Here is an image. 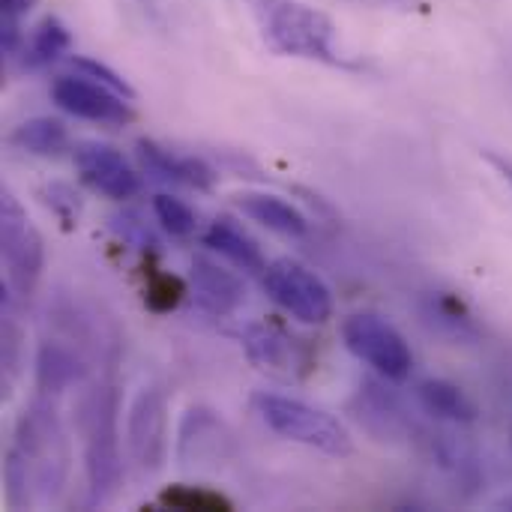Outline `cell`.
Returning a JSON list of instances; mask_svg holds the SVG:
<instances>
[{"label": "cell", "instance_id": "484cf974", "mask_svg": "<svg viewBox=\"0 0 512 512\" xmlns=\"http://www.w3.org/2000/svg\"><path fill=\"white\" fill-rule=\"evenodd\" d=\"M42 201H45L48 210L63 222L66 231H72V228L78 225V216H81V195H78L69 183H60V180L48 183V186L42 189Z\"/></svg>", "mask_w": 512, "mask_h": 512}, {"label": "cell", "instance_id": "7c38bea8", "mask_svg": "<svg viewBox=\"0 0 512 512\" xmlns=\"http://www.w3.org/2000/svg\"><path fill=\"white\" fill-rule=\"evenodd\" d=\"M72 162L81 174V180L102 198L111 201H126L141 192V177L135 168L123 159L120 150L99 144V141H84L75 147Z\"/></svg>", "mask_w": 512, "mask_h": 512}, {"label": "cell", "instance_id": "3957f363", "mask_svg": "<svg viewBox=\"0 0 512 512\" xmlns=\"http://www.w3.org/2000/svg\"><path fill=\"white\" fill-rule=\"evenodd\" d=\"M261 39L267 48L285 57L318 60L327 66H348L342 54H336V27L333 21L303 0H246Z\"/></svg>", "mask_w": 512, "mask_h": 512}, {"label": "cell", "instance_id": "2e32d148", "mask_svg": "<svg viewBox=\"0 0 512 512\" xmlns=\"http://www.w3.org/2000/svg\"><path fill=\"white\" fill-rule=\"evenodd\" d=\"M189 270H192L189 273L192 294L201 309H207L213 315H231L246 300V288H243L240 276L225 270L222 264L204 258V255H195Z\"/></svg>", "mask_w": 512, "mask_h": 512}, {"label": "cell", "instance_id": "d6a6232c", "mask_svg": "<svg viewBox=\"0 0 512 512\" xmlns=\"http://www.w3.org/2000/svg\"><path fill=\"white\" fill-rule=\"evenodd\" d=\"M498 507H501V510H512V498H504V501H501Z\"/></svg>", "mask_w": 512, "mask_h": 512}, {"label": "cell", "instance_id": "836d02e7", "mask_svg": "<svg viewBox=\"0 0 512 512\" xmlns=\"http://www.w3.org/2000/svg\"><path fill=\"white\" fill-rule=\"evenodd\" d=\"M510 444H512V432H510Z\"/></svg>", "mask_w": 512, "mask_h": 512}, {"label": "cell", "instance_id": "cb8c5ba5", "mask_svg": "<svg viewBox=\"0 0 512 512\" xmlns=\"http://www.w3.org/2000/svg\"><path fill=\"white\" fill-rule=\"evenodd\" d=\"M186 297V282L174 273H165V270H153L147 276V285H144V303L150 312L156 315H165V312H174Z\"/></svg>", "mask_w": 512, "mask_h": 512}, {"label": "cell", "instance_id": "52a82bcc", "mask_svg": "<svg viewBox=\"0 0 512 512\" xmlns=\"http://www.w3.org/2000/svg\"><path fill=\"white\" fill-rule=\"evenodd\" d=\"M267 294L297 321L303 324H324L333 315V294L309 267L291 258H279L264 270Z\"/></svg>", "mask_w": 512, "mask_h": 512}, {"label": "cell", "instance_id": "e0dca14e", "mask_svg": "<svg viewBox=\"0 0 512 512\" xmlns=\"http://www.w3.org/2000/svg\"><path fill=\"white\" fill-rule=\"evenodd\" d=\"M237 207L243 216H249L252 222L264 225L267 231H276L282 237H303L309 231L306 216L288 204L279 195H267V192H243L237 195Z\"/></svg>", "mask_w": 512, "mask_h": 512}, {"label": "cell", "instance_id": "5b68a950", "mask_svg": "<svg viewBox=\"0 0 512 512\" xmlns=\"http://www.w3.org/2000/svg\"><path fill=\"white\" fill-rule=\"evenodd\" d=\"M0 252L6 267V288L15 300H30L45 267V249L42 234L12 192H3L0 201Z\"/></svg>", "mask_w": 512, "mask_h": 512}, {"label": "cell", "instance_id": "603a6c76", "mask_svg": "<svg viewBox=\"0 0 512 512\" xmlns=\"http://www.w3.org/2000/svg\"><path fill=\"white\" fill-rule=\"evenodd\" d=\"M156 504L165 510L180 512H222L234 507L225 495H219L213 489H201V486H171L159 495Z\"/></svg>", "mask_w": 512, "mask_h": 512}, {"label": "cell", "instance_id": "4dcf8cb0", "mask_svg": "<svg viewBox=\"0 0 512 512\" xmlns=\"http://www.w3.org/2000/svg\"><path fill=\"white\" fill-rule=\"evenodd\" d=\"M483 156H486V162H489V165H492V168H495V171H498V174H501V177H504V180H507V183L512 186V162L510 159H507V156H498V153H492V150H486Z\"/></svg>", "mask_w": 512, "mask_h": 512}, {"label": "cell", "instance_id": "1f68e13d", "mask_svg": "<svg viewBox=\"0 0 512 512\" xmlns=\"http://www.w3.org/2000/svg\"><path fill=\"white\" fill-rule=\"evenodd\" d=\"M135 3H138V9L144 15H150L153 21H159V0H135Z\"/></svg>", "mask_w": 512, "mask_h": 512}, {"label": "cell", "instance_id": "ba28073f", "mask_svg": "<svg viewBox=\"0 0 512 512\" xmlns=\"http://www.w3.org/2000/svg\"><path fill=\"white\" fill-rule=\"evenodd\" d=\"M126 447L141 474H159L168 459V396L162 387H144L129 405Z\"/></svg>", "mask_w": 512, "mask_h": 512}, {"label": "cell", "instance_id": "f546056e", "mask_svg": "<svg viewBox=\"0 0 512 512\" xmlns=\"http://www.w3.org/2000/svg\"><path fill=\"white\" fill-rule=\"evenodd\" d=\"M39 0H0V9H3V18L9 21H21V15H27Z\"/></svg>", "mask_w": 512, "mask_h": 512}, {"label": "cell", "instance_id": "ffe728a7", "mask_svg": "<svg viewBox=\"0 0 512 512\" xmlns=\"http://www.w3.org/2000/svg\"><path fill=\"white\" fill-rule=\"evenodd\" d=\"M9 141L30 156H60L69 147V132L54 117H30L12 129Z\"/></svg>", "mask_w": 512, "mask_h": 512}, {"label": "cell", "instance_id": "9c48e42d", "mask_svg": "<svg viewBox=\"0 0 512 512\" xmlns=\"http://www.w3.org/2000/svg\"><path fill=\"white\" fill-rule=\"evenodd\" d=\"M51 99L57 108H63L72 117L90 120V123H105V126H126L135 120L132 111V99H126L123 93L84 78V75H60L51 84Z\"/></svg>", "mask_w": 512, "mask_h": 512}, {"label": "cell", "instance_id": "83f0119b", "mask_svg": "<svg viewBox=\"0 0 512 512\" xmlns=\"http://www.w3.org/2000/svg\"><path fill=\"white\" fill-rule=\"evenodd\" d=\"M111 231H114L123 243H129V246H135V249H156V237H153V231L147 228V222H141L138 213H120V216H114V219H111Z\"/></svg>", "mask_w": 512, "mask_h": 512}, {"label": "cell", "instance_id": "8fae6325", "mask_svg": "<svg viewBox=\"0 0 512 512\" xmlns=\"http://www.w3.org/2000/svg\"><path fill=\"white\" fill-rule=\"evenodd\" d=\"M234 453V435L210 408H189L177 432V462L189 471L219 468Z\"/></svg>", "mask_w": 512, "mask_h": 512}, {"label": "cell", "instance_id": "9a60e30c", "mask_svg": "<svg viewBox=\"0 0 512 512\" xmlns=\"http://www.w3.org/2000/svg\"><path fill=\"white\" fill-rule=\"evenodd\" d=\"M138 159L153 177L195 189V192H210L216 183V171L204 159L189 156V153H174L171 147H162L150 138L138 141Z\"/></svg>", "mask_w": 512, "mask_h": 512}, {"label": "cell", "instance_id": "ac0fdd59", "mask_svg": "<svg viewBox=\"0 0 512 512\" xmlns=\"http://www.w3.org/2000/svg\"><path fill=\"white\" fill-rule=\"evenodd\" d=\"M204 243H207L213 252H219L222 258H228L234 267L246 270V273H264V270H267V261H264L261 246H258L237 222H231L228 216H219V219L207 228Z\"/></svg>", "mask_w": 512, "mask_h": 512}, {"label": "cell", "instance_id": "d6986e66", "mask_svg": "<svg viewBox=\"0 0 512 512\" xmlns=\"http://www.w3.org/2000/svg\"><path fill=\"white\" fill-rule=\"evenodd\" d=\"M417 399L426 408V414H432L438 420H450V423H459V426H468V423L477 420V405L453 381L429 378V381H423L417 387Z\"/></svg>", "mask_w": 512, "mask_h": 512}, {"label": "cell", "instance_id": "4316f807", "mask_svg": "<svg viewBox=\"0 0 512 512\" xmlns=\"http://www.w3.org/2000/svg\"><path fill=\"white\" fill-rule=\"evenodd\" d=\"M69 66L78 72V75H84V78H93V81H99V84H105V87H111V90H117V93H123L126 99H135V90H132V84L120 75V72H114L111 66H105V63H99V60H93V57H69Z\"/></svg>", "mask_w": 512, "mask_h": 512}, {"label": "cell", "instance_id": "d4e9b609", "mask_svg": "<svg viewBox=\"0 0 512 512\" xmlns=\"http://www.w3.org/2000/svg\"><path fill=\"white\" fill-rule=\"evenodd\" d=\"M153 213H156L159 225H162L171 237H177V240H189V237L198 231V216H195V210H192L186 201H180V198L156 195V198H153Z\"/></svg>", "mask_w": 512, "mask_h": 512}, {"label": "cell", "instance_id": "7a4b0ae2", "mask_svg": "<svg viewBox=\"0 0 512 512\" xmlns=\"http://www.w3.org/2000/svg\"><path fill=\"white\" fill-rule=\"evenodd\" d=\"M117 414L120 396L111 381H93L81 387L75 399V432L84 444V474L93 504H105L123 477Z\"/></svg>", "mask_w": 512, "mask_h": 512}, {"label": "cell", "instance_id": "6da1fadb", "mask_svg": "<svg viewBox=\"0 0 512 512\" xmlns=\"http://www.w3.org/2000/svg\"><path fill=\"white\" fill-rule=\"evenodd\" d=\"M69 441L60 426L54 396L36 393L15 423V435L3 462L9 507L54 504L69 477Z\"/></svg>", "mask_w": 512, "mask_h": 512}, {"label": "cell", "instance_id": "4fadbf2b", "mask_svg": "<svg viewBox=\"0 0 512 512\" xmlns=\"http://www.w3.org/2000/svg\"><path fill=\"white\" fill-rule=\"evenodd\" d=\"M243 348H246V357L261 372L276 375V378H300L312 366L306 345L273 321H258L246 327Z\"/></svg>", "mask_w": 512, "mask_h": 512}, {"label": "cell", "instance_id": "8992f818", "mask_svg": "<svg viewBox=\"0 0 512 512\" xmlns=\"http://www.w3.org/2000/svg\"><path fill=\"white\" fill-rule=\"evenodd\" d=\"M345 348L387 381H405L414 369V351L405 336L378 312H354L342 324Z\"/></svg>", "mask_w": 512, "mask_h": 512}, {"label": "cell", "instance_id": "277c9868", "mask_svg": "<svg viewBox=\"0 0 512 512\" xmlns=\"http://www.w3.org/2000/svg\"><path fill=\"white\" fill-rule=\"evenodd\" d=\"M252 408L261 417V423L285 441L303 444V447L318 450L333 459H345L354 453V441H351L348 429L333 414H327L315 405H306V402L288 399V396H276V393H258L252 399Z\"/></svg>", "mask_w": 512, "mask_h": 512}, {"label": "cell", "instance_id": "f1b7e54d", "mask_svg": "<svg viewBox=\"0 0 512 512\" xmlns=\"http://www.w3.org/2000/svg\"><path fill=\"white\" fill-rule=\"evenodd\" d=\"M429 318L438 321L441 327L456 330V333H462V330L471 327V315H468L465 306H462L456 297H450V294H435V297H432V303H429Z\"/></svg>", "mask_w": 512, "mask_h": 512}, {"label": "cell", "instance_id": "30bf717a", "mask_svg": "<svg viewBox=\"0 0 512 512\" xmlns=\"http://www.w3.org/2000/svg\"><path fill=\"white\" fill-rule=\"evenodd\" d=\"M351 414L360 429L378 444H399L411 435V417L387 378H366L351 396Z\"/></svg>", "mask_w": 512, "mask_h": 512}, {"label": "cell", "instance_id": "5bb4252c", "mask_svg": "<svg viewBox=\"0 0 512 512\" xmlns=\"http://www.w3.org/2000/svg\"><path fill=\"white\" fill-rule=\"evenodd\" d=\"M87 354L60 339H42L36 348V363H33V378H36V393L45 396H60L72 387H81L87 381Z\"/></svg>", "mask_w": 512, "mask_h": 512}, {"label": "cell", "instance_id": "44dd1931", "mask_svg": "<svg viewBox=\"0 0 512 512\" xmlns=\"http://www.w3.org/2000/svg\"><path fill=\"white\" fill-rule=\"evenodd\" d=\"M69 48H72V33L54 15H48L33 27L30 39L21 48V60L27 69H42L57 63Z\"/></svg>", "mask_w": 512, "mask_h": 512}, {"label": "cell", "instance_id": "7402d4cb", "mask_svg": "<svg viewBox=\"0 0 512 512\" xmlns=\"http://www.w3.org/2000/svg\"><path fill=\"white\" fill-rule=\"evenodd\" d=\"M21 351H24V333L15 321V297L6 288L3 291V345H0V363H3V393L12 390L18 372H21Z\"/></svg>", "mask_w": 512, "mask_h": 512}]
</instances>
